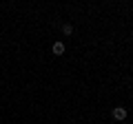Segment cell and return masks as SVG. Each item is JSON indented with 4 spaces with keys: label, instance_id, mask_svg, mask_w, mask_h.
Masks as SVG:
<instances>
[{
    "label": "cell",
    "instance_id": "obj_1",
    "mask_svg": "<svg viewBox=\"0 0 133 124\" xmlns=\"http://www.w3.org/2000/svg\"><path fill=\"white\" fill-rule=\"evenodd\" d=\"M127 109L124 106H115L113 109V120H118V122H122V120H127Z\"/></svg>",
    "mask_w": 133,
    "mask_h": 124
},
{
    "label": "cell",
    "instance_id": "obj_2",
    "mask_svg": "<svg viewBox=\"0 0 133 124\" xmlns=\"http://www.w3.org/2000/svg\"><path fill=\"white\" fill-rule=\"evenodd\" d=\"M51 51L56 53V56H62V53L66 51V47H64V42H60V40H56V42H53V47H51Z\"/></svg>",
    "mask_w": 133,
    "mask_h": 124
},
{
    "label": "cell",
    "instance_id": "obj_3",
    "mask_svg": "<svg viewBox=\"0 0 133 124\" xmlns=\"http://www.w3.org/2000/svg\"><path fill=\"white\" fill-rule=\"evenodd\" d=\"M62 33H64V36H71V33H73V24L64 22V24H62Z\"/></svg>",
    "mask_w": 133,
    "mask_h": 124
}]
</instances>
